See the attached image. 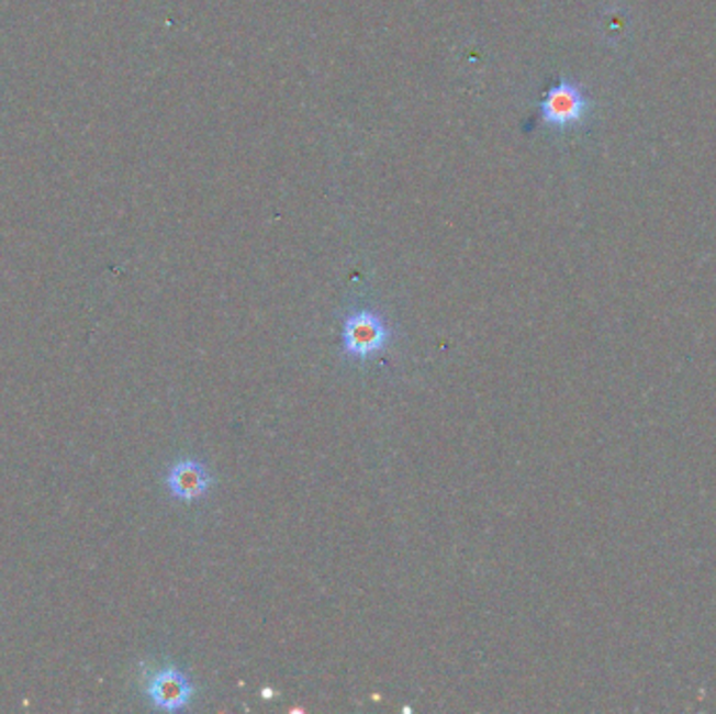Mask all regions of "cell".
Segmentation results:
<instances>
[{"mask_svg": "<svg viewBox=\"0 0 716 714\" xmlns=\"http://www.w3.org/2000/svg\"><path fill=\"white\" fill-rule=\"evenodd\" d=\"M593 112V101L586 97L581 85L570 78H561L558 85L545 92L540 101V120L556 131H568L584 124Z\"/></svg>", "mask_w": 716, "mask_h": 714, "instance_id": "1", "label": "cell"}, {"mask_svg": "<svg viewBox=\"0 0 716 714\" xmlns=\"http://www.w3.org/2000/svg\"><path fill=\"white\" fill-rule=\"evenodd\" d=\"M193 692H195V688L184 677V672H180L177 667H166V669L159 670L156 677L149 681V688H147L154 706L159 711H170V713L187 709Z\"/></svg>", "mask_w": 716, "mask_h": 714, "instance_id": "3", "label": "cell"}, {"mask_svg": "<svg viewBox=\"0 0 716 714\" xmlns=\"http://www.w3.org/2000/svg\"><path fill=\"white\" fill-rule=\"evenodd\" d=\"M392 337L390 327L385 325L383 316L376 311H355L344 319V355L348 357L367 358L381 353Z\"/></svg>", "mask_w": 716, "mask_h": 714, "instance_id": "2", "label": "cell"}, {"mask_svg": "<svg viewBox=\"0 0 716 714\" xmlns=\"http://www.w3.org/2000/svg\"><path fill=\"white\" fill-rule=\"evenodd\" d=\"M166 484L180 501H198L212 487V476L200 461L184 459L170 468Z\"/></svg>", "mask_w": 716, "mask_h": 714, "instance_id": "4", "label": "cell"}]
</instances>
